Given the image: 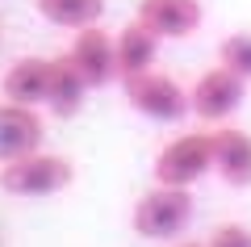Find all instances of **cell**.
Listing matches in <instances>:
<instances>
[{
	"label": "cell",
	"mask_w": 251,
	"mask_h": 247,
	"mask_svg": "<svg viewBox=\"0 0 251 247\" xmlns=\"http://www.w3.org/2000/svg\"><path fill=\"white\" fill-rule=\"evenodd\" d=\"M63 55L72 59V67L84 76L88 88H105V84L117 80V42L109 38V29H100V26L75 29L72 46H67Z\"/></svg>",
	"instance_id": "6"
},
{
	"label": "cell",
	"mask_w": 251,
	"mask_h": 247,
	"mask_svg": "<svg viewBox=\"0 0 251 247\" xmlns=\"http://www.w3.org/2000/svg\"><path fill=\"white\" fill-rule=\"evenodd\" d=\"M155 185H172V189H193L197 180H205L214 172V138L209 130H188L176 134L159 147L155 155Z\"/></svg>",
	"instance_id": "3"
},
{
	"label": "cell",
	"mask_w": 251,
	"mask_h": 247,
	"mask_svg": "<svg viewBox=\"0 0 251 247\" xmlns=\"http://www.w3.org/2000/svg\"><path fill=\"white\" fill-rule=\"evenodd\" d=\"M218 63L230 67L234 76H243L251 84V29H239V34H226L218 42Z\"/></svg>",
	"instance_id": "14"
},
{
	"label": "cell",
	"mask_w": 251,
	"mask_h": 247,
	"mask_svg": "<svg viewBox=\"0 0 251 247\" xmlns=\"http://www.w3.org/2000/svg\"><path fill=\"white\" fill-rule=\"evenodd\" d=\"M72 180H75L72 159L46 147L0 164V193L9 197H54L63 189H72Z\"/></svg>",
	"instance_id": "2"
},
{
	"label": "cell",
	"mask_w": 251,
	"mask_h": 247,
	"mask_svg": "<svg viewBox=\"0 0 251 247\" xmlns=\"http://www.w3.org/2000/svg\"><path fill=\"white\" fill-rule=\"evenodd\" d=\"M46 142V122L38 105H17V101H0V164L21 159L29 151H42Z\"/></svg>",
	"instance_id": "7"
},
{
	"label": "cell",
	"mask_w": 251,
	"mask_h": 247,
	"mask_svg": "<svg viewBox=\"0 0 251 247\" xmlns=\"http://www.w3.org/2000/svg\"><path fill=\"white\" fill-rule=\"evenodd\" d=\"M88 84H84V76L72 67V59L67 55H59V59H50V84H46V113L59 117V122H67V117H75L84 109V101H88Z\"/></svg>",
	"instance_id": "12"
},
{
	"label": "cell",
	"mask_w": 251,
	"mask_h": 247,
	"mask_svg": "<svg viewBox=\"0 0 251 247\" xmlns=\"http://www.w3.org/2000/svg\"><path fill=\"white\" fill-rule=\"evenodd\" d=\"M205 243L209 247H251V230L243 222H218Z\"/></svg>",
	"instance_id": "15"
},
{
	"label": "cell",
	"mask_w": 251,
	"mask_h": 247,
	"mask_svg": "<svg viewBox=\"0 0 251 247\" xmlns=\"http://www.w3.org/2000/svg\"><path fill=\"white\" fill-rule=\"evenodd\" d=\"M38 17H46L50 26L59 29H88V26H100L105 17V0H34Z\"/></svg>",
	"instance_id": "13"
},
{
	"label": "cell",
	"mask_w": 251,
	"mask_h": 247,
	"mask_svg": "<svg viewBox=\"0 0 251 247\" xmlns=\"http://www.w3.org/2000/svg\"><path fill=\"white\" fill-rule=\"evenodd\" d=\"M197 214L193 201V189H172V185H151L130 210V226L138 239H151V243H176L188 230Z\"/></svg>",
	"instance_id": "1"
},
{
	"label": "cell",
	"mask_w": 251,
	"mask_h": 247,
	"mask_svg": "<svg viewBox=\"0 0 251 247\" xmlns=\"http://www.w3.org/2000/svg\"><path fill=\"white\" fill-rule=\"evenodd\" d=\"M143 26H151L159 38H172V42H184L201 29L205 21V9L201 0H138V13H134Z\"/></svg>",
	"instance_id": "9"
},
{
	"label": "cell",
	"mask_w": 251,
	"mask_h": 247,
	"mask_svg": "<svg viewBox=\"0 0 251 247\" xmlns=\"http://www.w3.org/2000/svg\"><path fill=\"white\" fill-rule=\"evenodd\" d=\"M113 42H117V80H130V76H143V71L155 67L163 38L134 17V21H126V26H122V34H117Z\"/></svg>",
	"instance_id": "11"
},
{
	"label": "cell",
	"mask_w": 251,
	"mask_h": 247,
	"mask_svg": "<svg viewBox=\"0 0 251 247\" xmlns=\"http://www.w3.org/2000/svg\"><path fill=\"white\" fill-rule=\"evenodd\" d=\"M46 84H50V59H13L0 76V97L17 101V105H46Z\"/></svg>",
	"instance_id": "10"
},
{
	"label": "cell",
	"mask_w": 251,
	"mask_h": 247,
	"mask_svg": "<svg viewBox=\"0 0 251 247\" xmlns=\"http://www.w3.org/2000/svg\"><path fill=\"white\" fill-rule=\"evenodd\" d=\"M214 138V172L230 189H251V130L222 122L209 130Z\"/></svg>",
	"instance_id": "8"
},
{
	"label": "cell",
	"mask_w": 251,
	"mask_h": 247,
	"mask_svg": "<svg viewBox=\"0 0 251 247\" xmlns=\"http://www.w3.org/2000/svg\"><path fill=\"white\" fill-rule=\"evenodd\" d=\"M172 247H209V243H197V239H176Z\"/></svg>",
	"instance_id": "16"
},
{
	"label": "cell",
	"mask_w": 251,
	"mask_h": 247,
	"mask_svg": "<svg viewBox=\"0 0 251 247\" xmlns=\"http://www.w3.org/2000/svg\"><path fill=\"white\" fill-rule=\"evenodd\" d=\"M122 92H126V105L134 109L138 117L147 122H159V126H176L184 122L193 109H188V88H180L172 76L163 71H143V76H130L122 80Z\"/></svg>",
	"instance_id": "4"
},
{
	"label": "cell",
	"mask_w": 251,
	"mask_h": 247,
	"mask_svg": "<svg viewBox=\"0 0 251 247\" xmlns=\"http://www.w3.org/2000/svg\"><path fill=\"white\" fill-rule=\"evenodd\" d=\"M0 247H4V239H0Z\"/></svg>",
	"instance_id": "17"
},
{
	"label": "cell",
	"mask_w": 251,
	"mask_h": 247,
	"mask_svg": "<svg viewBox=\"0 0 251 247\" xmlns=\"http://www.w3.org/2000/svg\"><path fill=\"white\" fill-rule=\"evenodd\" d=\"M243 101H247V80L234 76V71L222 67V63H214L209 71H201L197 84L188 88V109H193V117L205 122V126L230 122V117L243 109Z\"/></svg>",
	"instance_id": "5"
}]
</instances>
